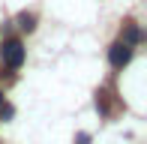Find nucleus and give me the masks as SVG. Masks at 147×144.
<instances>
[{"mask_svg":"<svg viewBox=\"0 0 147 144\" xmlns=\"http://www.w3.org/2000/svg\"><path fill=\"white\" fill-rule=\"evenodd\" d=\"M0 54H3V66L18 69V66L24 63V45L18 42V39H6L3 48H0Z\"/></svg>","mask_w":147,"mask_h":144,"instance_id":"f257e3e1","label":"nucleus"},{"mask_svg":"<svg viewBox=\"0 0 147 144\" xmlns=\"http://www.w3.org/2000/svg\"><path fill=\"white\" fill-rule=\"evenodd\" d=\"M108 60H111V66H114V69H123L126 63L132 60V48H129V45H123V42H114V45L108 48Z\"/></svg>","mask_w":147,"mask_h":144,"instance_id":"f03ea898","label":"nucleus"},{"mask_svg":"<svg viewBox=\"0 0 147 144\" xmlns=\"http://www.w3.org/2000/svg\"><path fill=\"white\" fill-rule=\"evenodd\" d=\"M120 42H123V45H129V48L141 42V30H138V24L126 21V24H123V39H120Z\"/></svg>","mask_w":147,"mask_h":144,"instance_id":"7ed1b4c3","label":"nucleus"},{"mask_svg":"<svg viewBox=\"0 0 147 144\" xmlns=\"http://www.w3.org/2000/svg\"><path fill=\"white\" fill-rule=\"evenodd\" d=\"M18 27L30 33V30L36 27V15H33V12H21V15H18Z\"/></svg>","mask_w":147,"mask_h":144,"instance_id":"20e7f679","label":"nucleus"},{"mask_svg":"<svg viewBox=\"0 0 147 144\" xmlns=\"http://www.w3.org/2000/svg\"><path fill=\"white\" fill-rule=\"evenodd\" d=\"M12 114H15V111H12V105H0V120H9Z\"/></svg>","mask_w":147,"mask_h":144,"instance_id":"39448f33","label":"nucleus"},{"mask_svg":"<svg viewBox=\"0 0 147 144\" xmlns=\"http://www.w3.org/2000/svg\"><path fill=\"white\" fill-rule=\"evenodd\" d=\"M75 144H90V135L87 132H78L75 135Z\"/></svg>","mask_w":147,"mask_h":144,"instance_id":"423d86ee","label":"nucleus"},{"mask_svg":"<svg viewBox=\"0 0 147 144\" xmlns=\"http://www.w3.org/2000/svg\"><path fill=\"white\" fill-rule=\"evenodd\" d=\"M0 105H3V93H0Z\"/></svg>","mask_w":147,"mask_h":144,"instance_id":"0eeeda50","label":"nucleus"}]
</instances>
